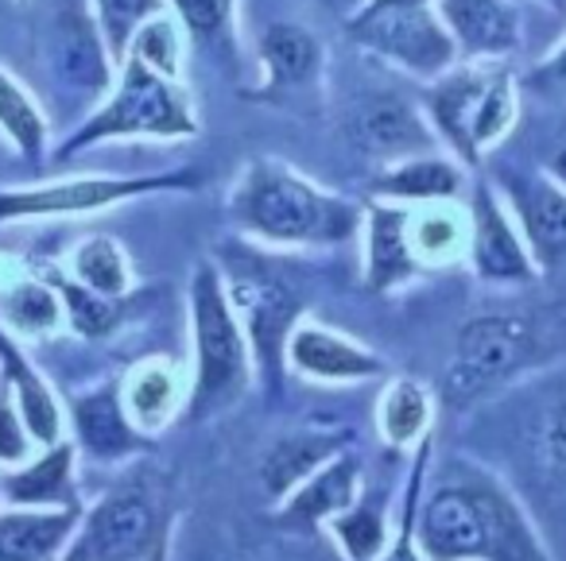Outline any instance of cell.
<instances>
[{
	"instance_id": "cell-1",
	"label": "cell",
	"mask_w": 566,
	"mask_h": 561,
	"mask_svg": "<svg viewBox=\"0 0 566 561\" xmlns=\"http://www.w3.org/2000/svg\"><path fill=\"white\" fill-rule=\"evenodd\" d=\"M427 561H547L520 504L485 473H454L416 504Z\"/></svg>"
},
{
	"instance_id": "cell-2",
	"label": "cell",
	"mask_w": 566,
	"mask_h": 561,
	"mask_svg": "<svg viewBox=\"0 0 566 561\" xmlns=\"http://www.w3.org/2000/svg\"><path fill=\"white\" fill-rule=\"evenodd\" d=\"M229 213L249 236L283 248H331L346 244L365 225L357 202L331 194L287 163L256 159L237 179Z\"/></svg>"
},
{
	"instance_id": "cell-3",
	"label": "cell",
	"mask_w": 566,
	"mask_h": 561,
	"mask_svg": "<svg viewBox=\"0 0 566 561\" xmlns=\"http://www.w3.org/2000/svg\"><path fill=\"white\" fill-rule=\"evenodd\" d=\"M182 136H198L190 97L179 89V82L164 78L136 55H128L117 66V82H113L109 97L78 128H71V136L59 144L55 156L74 159L78 151L113 140H182Z\"/></svg>"
},
{
	"instance_id": "cell-4",
	"label": "cell",
	"mask_w": 566,
	"mask_h": 561,
	"mask_svg": "<svg viewBox=\"0 0 566 561\" xmlns=\"http://www.w3.org/2000/svg\"><path fill=\"white\" fill-rule=\"evenodd\" d=\"M190 318H195V391H190V419L233 406L249 391V341L237 318L229 290L218 267L202 264L190 279Z\"/></svg>"
},
{
	"instance_id": "cell-5",
	"label": "cell",
	"mask_w": 566,
	"mask_h": 561,
	"mask_svg": "<svg viewBox=\"0 0 566 561\" xmlns=\"http://www.w3.org/2000/svg\"><path fill=\"white\" fill-rule=\"evenodd\" d=\"M346 32L357 47L385 63L408 71L419 82H434L458 66V47L442 28L434 4L416 9H357L346 20Z\"/></svg>"
},
{
	"instance_id": "cell-6",
	"label": "cell",
	"mask_w": 566,
	"mask_h": 561,
	"mask_svg": "<svg viewBox=\"0 0 566 561\" xmlns=\"http://www.w3.org/2000/svg\"><path fill=\"white\" fill-rule=\"evenodd\" d=\"M198 171H164V174H86V179H63L48 187H17L0 190V225L32 218H78V213L109 210L117 202H133L144 194H167V190H198Z\"/></svg>"
},
{
	"instance_id": "cell-7",
	"label": "cell",
	"mask_w": 566,
	"mask_h": 561,
	"mask_svg": "<svg viewBox=\"0 0 566 561\" xmlns=\"http://www.w3.org/2000/svg\"><path fill=\"white\" fill-rule=\"evenodd\" d=\"M535 318L532 314H485L458 329L454 357H450L442 395L462 406L481 391L496 388L504 375L535 357Z\"/></svg>"
},
{
	"instance_id": "cell-8",
	"label": "cell",
	"mask_w": 566,
	"mask_h": 561,
	"mask_svg": "<svg viewBox=\"0 0 566 561\" xmlns=\"http://www.w3.org/2000/svg\"><path fill=\"white\" fill-rule=\"evenodd\" d=\"M159 550V515L140 491H113L82 511L59 561H148Z\"/></svg>"
},
{
	"instance_id": "cell-9",
	"label": "cell",
	"mask_w": 566,
	"mask_h": 561,
	"mask_svg": "<svg viewBox=\"0 0 566 561\" xmlns=\"http://www.w3.org/2000/svg\"><path fill=\"white\" fill-rule=\"evenodd\" d=\"M470 260L478 279L485 283H535V275H539L524 236H520V225L512 221V213L504 210V202L493 194L489 182L473 187Z\"/></svg>"
},
{
	"instance_id": "cell-10",
	"label": "cell",
	"mask_w": 566,
	"mask_h": 561,
	"mask_svg": "<svg viewBox=\"0 0 566 561\" xmlns=\"http://www.w3.org/2000/svg\"><path fill=\"white\" fill-rule=\"evenodd\" d=\"M357 151L365 156H377L385 163H400L411 156H427L434 148V128L423 117V109H416L411 102L396 94H377L354 113V125H349Z\"/></svg>"
},
{
	"instance_id": "cell-11",
	"label": "cell",
	"mask_w": 566,
	"mask_h": 561,
	"mask_svg": "<svg viewBox=\"0 0 566 561\" xmlns=\"http://www.w3.org/2000/svg\"><path fill=\"white\" fill-rule=\"evenodd\" d=\"M504 194L520 221L535 267H558L566 260V190L547 174H509Z\"/></svg>"
},
{
	"instance_id": "cell-12",
	"label": "cell",
	"mask_w": 566,
	"mask_h": 561,
	"mask_svg": "<svg viewBox=\"0 0 566 561\" xmlns=\"http://www.w3.org/2000/svg\"><path fill=\"white\" fill-rule=\"evenodd\" d=\"M434 12L465 63L504 59L520 47V12L512 0H439Z\"/></svg>"
},
{
	"instance_id": "cell-13",
	"label": "cell",
	"mask_w": 566,
	"mask_h": 561,
	"mask_svg": "<svg viewBox=\"0 0 566 561\" xmlns=\"http://www.w3.org/2000/svg\"><path fill=\"white\" fill-rule=\"evenodd\" d=\"M233 310L244 318V329L252 337V352H256L260 368L268 380L280 375V360L287 352V337L295 329V298L287 287L275 279H233Z\"/></svg>"
},
{
	"instance_id": "cell-14",
	"label": "cell",
	"mask_w": 566,
	"mask_h": 561,
	"mask_svg": "<svg viewBox=\"0 0 566 561\" xmlns=\"http://www.w3.org/2000/svg\"><path fill=\"white\" fill-rule=\"evenodd\" d=\"M485 82H489V71L465 63V66H454L450 74H442V78L427 82V89H423V117L431 120L434 136L447 140L450 151H454L465 167H473V171L481 167V156L473 151L470 125H473V109H478Z\"/></svg>"
},
{
	"instance_id": "cell-15",
	"label": "cell",
	"mask_w": 566,
	"mask_h": 561,
	"mask_svg": "<svg viewBox=\"0 0 566 561\" xmlns=\"http://www.w3.org/2000/svg\"><path fill=\"white\" fill-rule=\"evenodd\" d=\"M416 244L411 218L396 202H373L365 210V287L373 295H388L392 287L416 275Z\"/></svg>"
},
{
	"instance_id": "cell-16",
	"label": "cell",
	"mask_w": 566,
	"mask_h": 561,
	"mask_svg": "<svg viewBox=\"0 0 566 561\" xmlns=\"http://www.w3.org/2000/svg\"><path fill=\"white\" fill-rule=\"evenodd\" d=\"M357 499H361V461L354 453H338L287 496V507L275 519L287 530H315L318 522L349 511Z\"/></svg>"
},
{
	"instance_id": "cell-17",
	"label": "cell",
	"mask_w": 566,
	"mask_h": 561,
	"mask_svg": "<svg viewBox=\"0 0 566 561\" xmlns=\"http://www.w3.org/2000/svg\"><path fill=\"white\" fill-rule=\"evenodd\" d=\"M287 364L311 380L346 383V380H369L385 372V360L377 352L361 349L349 337H338L323 326H295L287 337Z\"/></svg>"
},
{
	"instance_id": "cell-18",
	"label": "cell",
	"mask_w": 566,
	"mask_h": 561,
	"mask_svg": "<svg viewBox=\"0 0 566 561\" xmlns=\"http://www.w3.org/2000/svg\"><path fill=\"white\" fill-rule=\"evenodd\" d=\"M256 51L264 66V86L252 102H275L280 94L311 86L323 71V43L300 24H268Z\"/></svg>"
},
{
	"instance_id": "cell-19",
	"label": "cell",
	"mask_w": 566,
	"mask_h": 561,
	"mask_svg": "<svg viewBox=\"0 0 566 561\" xmlns=\"http://www.w3.org/2000/svg\"><path fill=\"white\" fill-rule=\"evenodd\" d=\"M74 434L78 445L94 457H128V453H140L144 434L128 419V406L120 399L117 383H102V388L82 391L71 403Z\"/></svg>"
},
{
	"instance_id": "cell-20",
	"label": "cell",
	"mask_w": 566,
	"mask_h": 561,
	"mask_svg": "<svg viewBox=\"0 0 566 561\" xmlns=\"http://www.w3.org/2000/svg\"><path fill=\"white\" fill-rule=\"evenodd\" d=\"M82 504L71 507H17L0 515V561H55L66 550Z\"/></svg>"
},
{
	"instance_id": "cell-21",
	"label": "cell",
	"mask_w": 566,
	"mask_h": 561,
	"mask_svg": "<svg viewBox=\"0 0 566 561\" xmlns=\"http://www.w3.org/2000/svg\"><path fill=\"white\" fill-rule=\"evenodd\" d=\"M349 434H287L260 461V484L268 496L287 499L307 476H315L326 461L346 453Z\"/></svg>"
},
{
	"instance_id": "cell-22",
	"label": "cell",
	"mask_w": 566,
	"mask_h": 561,
	"mask_svg": "<svg viewBox=\"0 0 566 561\" xmlns=\"http://www.w3.org/2000/svg\"><path fill=\"white\" fill-rule=\"evenodd\" d=\"M465 174L442 156H411L400 163H388L373 179V194L396 205H419V202H450L462 190Z\"/></svg>"
},
{
	"instance_id": "cell-23",
	"label": "cell",
	"mask_w": 566,
	"mask_h": 561,
	"mask_svg": "<svg viewBox=\"0 0 566 561\" xmlns=\"http://www.w3.org/2000/svg\"><path fill=\"white\" fill-rule=\"evenodd\" d=\"M0 491L17 507H71L74 496V445L55 442L48 445L40 461L0 476Z\"/></svg>"
},
{
	"instance_id": "cell-24",
	"label": "cell",
	"mask_w": 566,
	"mask_h": 561,
	"mask_svg": "<svg viewBox=\"0 0 566 561\" xmlns=\"http://www.w3.org/2000/svg\"><path fill=\"white\" fill-rule=\"evenodd\" d=\"M55 71L66 86L82 89V94H102L113 82V59L105 51V40L97 32V20L74 9L66 17V28L59 32L55 51Z\"/></svg>"
},
{
	"instance_id": "cell-25",
	"label": "cell",
	"mask_w": 566,
	"mask_h": 561,
	"mask_svg": "<svg viewBox=\"0 0 566 561\" xmlns=\"http://www.w3.org/2000/svg\"><path fill=\"white\" fill-rule=\"evenodd\" d=\"M0 364H4V380L17 391V411L24 419L28 434L40 445H55L63 437V411H59L55 395L43 383V375L35 372V364L17 349L12 337L0 334Z\"/></svg>"
},
{
	"instance_id": "cell-26",
	"label": "cell",
	"mask_w": 566,
	"mask_h": 561,
	"mask_svg": "<svg viewBox=\"0 0 566 561\" xmlns=\"http://www.w3.org/2000/svg\"><path fill=\"white\" fill-rule=\"evenodd\" d=\"M0 133L32 163L48 156V117L4 66H0Z\"/></svg>"
},
{
	"instance_id": "cell-27",
	"label": "cell",
	"mask_w": 566,
	"mask_h": 561,
	"mask_svg": "<svg viewBox=\"0 0 566 561\" xmlns=\"http://www.w3.org/2000/svg\"><path fill=\"white\" fill-rule=\"evenodd\" d=\"M512 120H516V78L512 71H489V82L481 89V102L473 109V125H470V140L473 151L485 156L501 136H509Z\"/></svg>"
},
{
	"instance_id": "cell-28",
	"label": "cell",
	"mask_w": 566,
	"mask_h": 561,
	"mask_svg": "<svg viewBox=\"0 0 566 561\" xmlns=\"http://www.w3.org/2000/svg\"><path fill=\"white\" fill-rule=\"evenodd\" d=\"M74 279L105 298H120L128 290V260L113 236H90L74 248Z\"/></svg>"
},
{
	"instance_id": "cell-29",
	"label": "cell",
	"mask_w": 566,
	"mask_h": 561,
	"mask_svg": "<svg viewBox=\"0 0 566 561\" xmlns=\"http://www.w3.org/2000/svg\"><path fill=\"white\" fill-rule=\"evenodd\" d=\"M156 17H164V0H94L97 32H102L113 66L125 63L136 32Z\"/></svg>"
},
{
	"instance_id": "cell-30",
	"label": "cell",
	"mask_w": 566,
	"mask_h": 561,
	"mask_svg": "<svg viewBox=\"0 0 566 561\" xmlns=\"http://www.w3.org/2000/svg\"><path fill=\"white\" fill-rule=\"evenodd\" d=\"M431 422V399H427L423 383L416 380H396L385 391L380 403V430L392 445L423 442V430Z\"/></svg>"
},
{
	"instance_id": "cell-31",
	"label": "cell",
	"mask_w": 566,
	"mask_h": 561,
	"mask_svg": "<svg viewBox=\"0 0 566 561\" xmlns=\"http://www.w3.org/2000/svg\"><path fill=\"white\" fill-rule=\"evenodd\" d=\"M331 530H334V538H338L342 550H346L349 561H377L380 553L388 550L385 515H380L373 504H361V499H357L349 511L334 515Z\"/></svg>"
},
{
	"instance_id": "cell-32",
	"label": "cell",
	"mask_w": 566,
	"mask_h": 561,
	"mask_svg": "<svg viewBox=\"0 0 566 561\" xmlns=\"http://www.w3.org/2000/svg\"><path fill=\"white\" fill-rule=\"evenodd\" d=\"M51 287H55L59 303H63L66 321H71L82 337H105L113 326H117L120 310L113 298L82 287L78 279H63V275H51Z\"/></svg>"
},
{
	"instance_id": "cell-33",
	"label": "cell",
	"mask_w": 566,
	"mask_h": 561,
	"mask_svg": "<svg viewBox=\"0 0 566 561\" xmlns=\"http://www.w3.org/2000/svg\"><path fill=\"white\" fill-rule=\"evenodd\" d=\"M4 318L28 334H48L63 321V303L51 283H24L4 295Z\"/></svg>"
},
{
	"instance_id": "cell-34",
	"label": "cell",
	"mask_w": 566,
	"mask_h": 561,
	"mask_svg": "<svg viewBox=\"0 0 566 561\" xmlns=\"http://www.w3.org/2000/svg\"><path fill=\"white\" fill-rule=\"evenodd\" d=\"M128 55H136L144 66H151V71L164 74V78L179 82V35H175L171 20H164V17L148 20V24L136 32Z\"/></svg>"
},
{
	"instance_id": "cell-35",
	"label": "cell",
	"mask_w": 566,
	"mask_h": 561,
	"mask_svg": "<svg viewBox=\"0 0 566 561\" xmlns=\"http://www.w3.org/2000/svg\"><path fill=\"white\" fill-rule=\"evenodd\" d=\"M175 17L182 20L187 35L195 43H213L229 32L233 24V4L237 0H167Z\"/></svg>"
},
{
	"instance_id": "cell-36",
	"label": "cell",
	"mask_w": 566,
	"mask_h": 561,
	"mask_svg": "<svg viewBox=\"0 0 566 561\" xmlns=\"http://www.w3.org/2000/svg\"><path fill=\"white\" fill-rule=\"evenodd\" d=\"M535 449H539L547 480L558 484V488H566V391L547 406V414H543Z\"/></svg>"
},
{
	"instance_id": "cell-37",
	"label": "cell",
	"mask_w": 566,
	"mask_h": 561,
	"mask_svg": "<svg viewBox=\"0 0 566 561\" xmlns=\"http://www.w3.org/2000/svg\"><path fill=\"white\" fill-rule=\"evenodd\" d=\"M427 453H431V445H419V461H416V473H411V484H408V507H403V522L400 530H396V538L388 542V550L380 553L377 561H427L423 553H419L416 546V504H419V488H423V465H427Z\"/></svg>"
},
{
	"instance_id": "cell-38",
	"label": "cell",
	"mask_w": 566,
	"mask_h": 561,
	"mask_svg": "<svg viewBox=\"0 0 566 561\" xmlns=\"http://www.w3.org/2000/svg\"><path fill=\"white\" fill-rule=\"evenodd\" d=\"M28 449H32V434L24 419L9 399H0V465H17L28 457Z\"/></svg>"
},
{
	"instance_id": "cell-39",
	"label": "cell",
	"mask_w": 566,
	"mask_h": 561,
	"mask_svg": "<svg viewBox=\"0 0 566 561\" xmlns=\"http://www.w3.org/2000/svg\"><path fill=\"white\" fill-rule=\"evenodd\" d=\"M167 395H171V380L164 372H144L128 391V406H133L136 419H148V414H156V406L164 411Z\"/></svg>"
},
{
	"instance_id": "cell-40",
	"label": "cell",
	"mask_w": 566,
	"mask_h": 561,
	"mask_svg": "<svg viewBox=\"0 0 566 561\" xmlns=\"http://www.w3.org/2000/svg\"><path fill=\"white\" fill-rule=\"evenodd\" d=\"M535 86H566V43L535 66Z\"/></svg>"
},
{
	"instance_id": "cell-41",
	"label": "cell",
	"mask_w": 566,
	"mask_h": 561,
	"mask_svg": "<svg viewBox=\"0 0 566 561\" xmlns=\"http://www.w3.org/2000/svg\"><path fill=\"white\" fill-rule=\"evenodd\" d=\"M543 174H547V179H555L558 187L566 190V148H563V151H555V156L547 159V171H543Z\"/></svg>"
},
{
	"instance_id": "cell-42",
	"label": "cell",
	"mask_w": 566,
	"mask_h": 561,
	"mask_svg": "<svg viewBox=\"0 0 566 561\" xmlns=\"http://www.w3.org/2000/svg\"><path fill=\"white\" fill-rule=\"evenodd\" d=\"M416 4H431V0H365L361 9H416Z\"/></svg>"
},
{
	"instance_id": "cell-43",
	"label": "cell",
	"mask_w": 566,
	"mask_h": 561,
	"mask_svg": "<svg viewBox=\"0 0 566 561\" xmlns=\"http://www.w3.org/2000/svg\"><path fill=\"white\" fill-rule=\"evenodd\" d=\"M547 4H551L555 12H566V0H547Z\"/></svg>"
}]
</instances>
